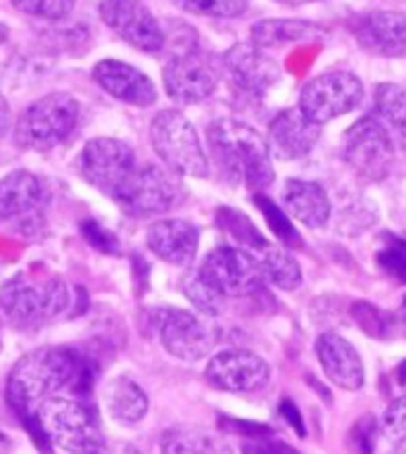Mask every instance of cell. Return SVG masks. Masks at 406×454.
Wrapping results in <instances>:
<instances>
[{
  "label": "cell",
  "mask_w": 406,
  "mask_h": 454,
  "mask_svg": "<svg viewBox=\"0 0 406 454\" xmlns=\"http://www.w3.org/2000/svg\"><path fill=\"white\" fill-rule=\"evenodd\" d=\"M12 127V110H10L8 98L0 93V138L8 134Z\"/></svg>",
  "instance_id": "41"
},
{
  "label": "cell",
  "mask_w": 406,
  "mask_h": 454,
  "mask_svg": "<svg viewBox=\"0 0 406 454\" xmlns=\"http://www.w3.org/2000/svg\"><path fill=\"white\" fill-rule=\"evenodd\" d=\"M356 41L366 51L383 58H404L406 55V15L390 10H373L352 20Z\"/></svg>",
  "instance_id": "17"
},
{
  "label": "cell",
  "mask_w": 406,
  "mask_h": 454,
  "mask_svg": "<svg viewBox=\"0 0 406 454\" xmlns=\"http://www.w3.org/2000/svg\"><path fill=\"white\" fill-rule=\"evenodd\" d=\"M112 200L133 216L164 215L183 200V184L167 167L136 164L124 186L112 195Z\"/></svg>",
  "instance_id": "7"
},
{
  "label": "cell",
  "mask_w": 406,
  "mask_h": 454,
  "mask_svg": "<svg viewBox=\"0 0 406 454\" xmlns=\"http://www.w3.org/2000/svg\"><path fill=\"white\" fill-rule=\"evenodd\" d=\"M152 331L160 335L164 350L185 362L207 357L216 343L215 328L185 309H155Z\"/></svg>",
  "instance_id": "11"
},
{
  "label": "cell",
  "mask_w": 406,
  "mask_h": 454,
  "mask_svg": "<svg viewBox=\"0 0 406 454\" xmlns=\"http://www.w3.org/2000/svg\"><path fill=\"white\" fill-rule=\"evenodd\" d=\"M38 417L48 442L66 454H105L107 450L100 419L82 397L55 395L45 400Z\"/></svg>",
  "instance_id": "4"
},
{
  "label": "cell",
  "mask_w": 406,
  "mask_h": 454,
  "mask_svg": "<svg viewBox=\"0 0 406 454\" xmlns=\"http://www.w3.org/2000/svg\"><path fill=\"white\" fill-rule=\"evenodd\" d=\"M83 229H86V231H93V239H90V243H96L93 247H100V250H107V253H114V250H117V247H114L117 246V240L112 239V236H107L98 223H83Z\"/></svg>",
  "instance_id": "39"
},
{
  "label": "cell",
  "mask_w": 406,
  "mask_h": 454,
  "mask_svg": "<svg viewBox=\"0 0 406 454\" xmlns=\"http://www.w3.org/2000/svg\"><path fill=\"white\" fill-rule=\"evenodd\" d=\"M93 383V366L69 348H41L15 364L8 379V403L22 417L36 445L48 452V438L41 426V407L55 395L86 400Z\"/></svg>",
  "instance_id": "1"
},
{
  "label": "cell",
  "mask_w": 406,
  "mask_h": 454,
  "mask_svg": "<svg viewBox=\"0 0 406 454\" xmlns=\"http://www.w3.org/2000/svg\"><path fill=\"white\" fill-rule=\"evenodd\" d=\"M15 10L29 17H41V20H65L74 10L76 0H10Z\"/></svg>",
  "instance_id": "34"
},
{
  "label": "cell",
  "mask_w": 406,
  "mask_h": 454,
  "mask_svg": "<svg viewBox=\"0 0 406 454\" xmlns=\"http://www.w3.org/2000/svg\"><path fill=\"white\" fill-rule=\"evenodd\" d=\"M316 357L325 376L342 390H359L363 386V362L359 352L338 333H324L316 340Z\"/></svg>",
  "instance_id": "21"
},
{
  "label": "cell",
  "mask_w": 406,
  "mask_h": 454,
  "mask_svg": "<svg viewBox=\"0 0 406 454\" xmlns=\"http://www.w3.org/2000/svg\"><path fill=\"white\" fill-rule=\"evenodd\" d=\"M219 445L207 433L195 428H171L162 435V454H219Z\"/></svg>",
  "instance_id": "28"
},
{
  "label": "cell",
  "mask_w": 406,
  "mask_h": 454,
  "mask_svg": "<svg viewBox=\"0 0 406 454\" xmlns=\"http://www.w3.org/2000/svg\"><path fill=\"white\" fill-rule=\"evenodd\" d=\"M250 34L252 43L264 51V48H281L285 43L324 36V29L302 20H262L252 24Z\"/></svg>",
  "instance_id": "25"
},
{
  "label": "cell",
  "mask_w": 406,
  "mask_h": 454,
  "mask_svg": "<svg viewBox=\"0 0 406 454\" xmlns=\"http://www.w3.org/2000/svg\"><path fill=\"white\" fill-rule=\"evenodd\" d=\"M363 83L352 72H325L314 76L300 93V112L318 127L347 114L362 103Z\"/></svg>",
  "instance_id": "8"
},
{
  "label": "cell",
  "mask_w": 406,
  "mask_h": 454,
  "mask_svg": "<svg viewBox=\"0 0 406 454\" xmlns=\"http://www.w3.org/2000/svg\"><path fill=\"white\" fill-rule=\"evenodd\" d=\"M198 269L199 274L205 276L223 298H229V295H233V298L252 295L264 283L257 257L238 246L216 247L202 260Z\"/></svg>",
  "instance_id": "12"
},
{
  "label": "cell",
  "mask_w": 406,
  "mask_h": 454,
  "mask_svg": "<svg viewBox=\"0 0 406 454\" xmlns=\"http://www.w3.org/2000/svg\"><path fill=\"white\" fill-rule=\"evenodd\" d=\"M136 155L131 145L117 138H90L76 160V169L90 186L103 191L105 195H114L124 181L136 169Z\"/></svg>",
  "instance_id": "9"
},
{
  "label": "cell",
  "mask_w": 406,
  "mask_h": 454,
  "mask_svg": "<svg viewBox=\"0 0 406 454\" xmlns=\"http://www.w3.org/2000/svg\"><path fill=\"white\" fill-rule=\"evenodd\" d=\"M5 41H8V27L0 24V43H5Z\"/></svg>",
  "instance_id": "46"
},
{
  "label": "cell",
  "mask_w": 406,
  "mask_h": 454,
  "mask_svg": "<svg viewBox=\"0 0 406 454\" xmlns=\"http://www.w3.org/2000/svg\"><path fill=\"white\" fill-rule=\"evenodd\" d=\"M283 205L290 216L297 222L309 226V229H321L331 219V198L324 188L314 181L290 179L283 188Z\"/></svg>",
  "instance_id": "23"
},
{
  "label": "cell",
  "mask_w": 406,
  "mask_h": 454,
  "mask_svg": "<svg viewBox=\"0 0 406 454\" xmlns=\"http://www.w3.org/2000/svg\"><path fill=\"white\" fill-rule=\"evenodd\" d=\"M82 120V105L69 93L38 98L20 114L15 141L27 150H52L74 134Z\"/></svg>",
  "instance_id": "5"
},
{
  "label": "cell",
  "mask_w": 406,
  "mask_h": 454,
  "mask_svg": "<svg viewBox=\"0 0 406 454\" xmlns=\"http://www.w3.org/2000/svg\"><path fill=\"white\" fill-rule=\"evenodd\" d=\"M209 148L222 172L250 191H264L274 184V162L269 143L259 131L238 120H216L207 131Z\"/></svg>",
  "instance_id": "2"
},
{
  "label": "cell",
  "mask_w": 406,
  "mask_h": 454,
  "mask_svg": "<svg viewBox=\"0 0 406 454\" xmlns=\"http://www.w3.org/2000/svg\"><path fill=\"white\" fill-rule=\"evenodd\" d=\"M199 246L198 226L183 219H164L148 229V247L167 264L185 267L195 260Z\"/></svg>",
  "instance_id": "20"
},
{
  "label": "cell",
  "mask_w": 406,
  "mask_h": 454,
  "mask_svg": "<svg viewBox=\"0 0 406 454\" xmlns=\"http://www.w3.org/2000/svg\"><path fill=\"white\" fill-rule=\"evenodd\" d=\"M105 407L117 424L136 426L148 414V395L129 376H117L105 386Z\"/></svg>",
  "instance_id": "24"
},
{
  "label": "cell",
  "mask_w": 406,
  "mask_h": 454,
  "mask_svg": "<svg viewBox=\"0 0 406 454\" xmlns=\"http://www.w3.org/2000/svg\"><path fill=\"white\" fill-rule=\"evenodd\" d=\"M10 450H12V442L5 433H0V454H10Z\"/></svg>",
  "instance_id": "43"
},
{
  "label": "cell",
  "mask_w": 406,
  "mask_h": 454,
  "mask_svg": "<svg viewBox=\"0 0 406 454\" xmlns=\"http://www.w3.org/2000/svg\"><path fill=\"white\" fill-rule=\"evenodd\" d=\"M281 414L285 417V421H288V424L293 426L297 433H300V438H304V435H307V431H304V424H302V417H300V410H297L295 404L290 403V400H283L281 403Z\"/></svg>",
  "instance_id": "40"
},
{
  "label": "cell",
  "mask_w": 406,
  "mask_h": 454,
  "mask_svg": "<svg viewBox=\"0 0 406 454\" xmlns=\"http://www.w3.org/2000/svg\"><path fill=\"white\" fill-rule=\"evenodd\" d=\"M100 17L136 51L160 52L164 48L162 27L141 0H100Z\"/></svg>",
  "instance_id": "14"
},
{
  "label": "cell",
  "mask_w": 406,
  "mask_h": 454,
  "mask_svg": "<svg viewBox=\"0 0 406 454\" xmlns=\"http://www.w3.org/2000/svg\"><path fill=\"white\" fill-rule=\"evenodd\" d=\"M342 157L362 179L383 181L392 167V141L376 117H363L342 138Z\"/></svg>",
  "instance_id": "10"
},
{
  "label": "cell",
  "mask_w": 406,
  "mask_h": 454,
  "mask_svg": "<svg viewBox=\"0 0 406 454\" xmlns=\"http://www.w3.org/2000/svg\"><path fill=\"white\" fill-rule=\"evenodd\" d=\"M378 267L394 281L406 286V240L394 233H383L376 250Z\"/></svg>",
  "instance_id": "32"
},
{
  "label": "cell",
  "mask_w": 406,
  "mask_h": 454,
  "mask_svg": "<svg viewBox=\"0 0 406 454\" xmlns=\"http://www.w3.org/2000/svg\"><path fill=\"white\" fill-rule=\"evenodd\" d=\"M209 386L226 393H254L269 383L271 369L254 352L223 350L209 359L205 369Z\"/></svg>",
  "instance_id": "15"
},
{
  "label": "cell",
  "mask_w": 406,
  "mask_h": 454,
  "mask_svg": "<svg viewBox=\"0 0 406 454\" xmlns=\"http://www.w3.org/2000/svg\"><path fill=\"white\" fill-rule=\"evenodd\" d=\"M219 223H222L223 231H229L230 236L236 239L238 247H243L247 253L259 254L264 247L271 246V243L254 229V223H252L245 215H240V212H233V209L223 207L222 212H219Z\"/></svg>",
  "instance_id": "31"
},
{
  "label": "cell",
  "mask_w": 406,
  "mask_h": 454,
  "mask_svg": "<svg viewBox=\"0 0 406 454\" xmlns=\"http://www.w3.org/2000/svg\"><path fill=\"white\" fill-rule=\"evenodd\" d=\"M274 3H281V5L295 8V5H307V3H316V0H274Z\"/></svg>",
  "instance_id": "44"
},
{
  "label": "cell",
  "mask_w": 406,
  "mask_h": 454,
  "mask_svg": "<svg viewBox=\"0 0 406 454\" xmlns=\"http://www.w3.org/2000/svg\"><path fill=\"white\" fill-rule=\"evenodd\" d=\"M223 67L230 82L250 96H264L278 79L281 67L254 43H238L223 55Z\"/></svg>",
  "instance_id": "16"
},
{
  "label": "cell",
  "mask_w": 406,
  "mask_h": 454,
  "mask_svg": "<svg viewBox=\"0 0 406 454\" xmlns=\"http://www.w3.org/2000/svg\"><path fill=\"white\" fill-rule=\"evenodd\" d=\"M72 305L66 283L48 271H24L0 288V314L17 328H34L38 324L65 314Z\"/></svg>",
  "instance_id": "3"
},
{
  "label": "cell",
  "mask_w": 406,
  "mask_h": 454,
  "mask_svg": "<svg viewBox=\"0 0 406 454\" xmlns=\"http://www.w3.org/2000/svg\"><path fill=\"white\" fill-rule=\"evenodd\" d=\"M254 257H257L264 281L274 283L276 288H281V291H295V288H300L302 269H300L297 260L288 250L269 246L259 254H254Z\"/></svg>",
  "instance_id": "26"
},
{
  "label": "cell",
  "mask_w": 406,
  "mask_h": 454,
  "mask_svg": "<svg viewBox=\"0 0 406 454\" xmlns=\"http://www.w3.org/2000/svg\"><path fill=\"white\" fill-rule=\"evenodd\" d=\"M252 200H254V205L259 207V212L264 215L266 223H269V229L276 233V239L281 240L283 246L295 247V250L304 247L302 236H300V231L295 229L293 219L285 215V209H281L274 200H271V198H266V195H262V193H254V198H252Z\"/></svg>",
  "instance_id": "30"
},
{
  "label": "cell",
  "mask_w": 406,
  "mask_h": 454,
  "mask_svg": "<svg viewBox=\"0 0 406 454\" xmlns=\"http://www.w3.org/2000/svg\"><path fill=\"white\" fill-rule=\"evenodd\" d=\"M376 431H378V426L373 417L362 419V421L355 426V431H352V445L356 447V452L359 454L373 452V445H376Z\"/></svg>",
  "instance_id": "37"
},
{
  "label": "cell",
  "mask_w": 406,
  "mask_h": 454,
  "mask_svg": "<svg viewBox=\"0 0 406 454\" xmlns=\"http://www.w3.org/2000/svg\"><path fill=\"white\" fill-rule=\"evenodd\" d=\"M352 314L359 321V326L373 338H387L392 333V321L387 314H383L378 307L369 305V302H356Z\"/></svg>",
  "instance_id": "35"
},
{
  "label": "cell",
  "mask_w": 406,
  "mask_h": 454,
  "mask_svg": "<svg viewBox=\"0 0 406 454\" xmlns=\"http://www.w3.org/2000/svg\"><path fill=\"white\" fill-rule=\"evenodd\" d=\"M243 454H302V452H297L295 447L285 445L283 440H276L271 438V435H266V438H257V440H252V442H245Z\"/></svg>",
  "instance_id": "38"
},
{
  "label": "cell",
  "mask_w": 406,
  "mask_h": 454,
  "mask_svg": "<svg viewBox=\"0 0 406 454\" xmlns=\"http://www.w3.org/2000/svg\"><path fill=\"white\" fill-rule=\"evenodd\" d=\"M164 89L181 105L202 103L205 98L215 93L219 74L215 65L209 62L205 52L198 51V45H188L185 51L176 52L162 72Z\"/></svg>",
  "instance_id": "13"
},
{
  "label": "cell",
  "mask_w": 406,
  "mask_h": 454,
  "mask_svg": "<svg viewBox=\"0 0 406 454\" xmlns=\"http://www.w3.org/2000/svg\"><path fill=\"white\" fill-rule=\"evenodd\" d=\"M399 319L404 321V326H406V298L402 300V309H399Z\"/></svg>",
  "instance_id": "47"
},
{
  "label": "cell",
  "mask_w": 406,
  "mask_h": 454,
  "mask_svg": "<svg viewBox=\"0 0 406 454\" xmlns=\"http://www.w3.org/2000/svg\"><path fill=\"white\" fill-rule=\"evenodd\" d=\"M397 380H399V386H404L406 387V359L399 364L397 369Z\"/></svg>",
  "instance_id": "45"
},
{
  "label": "cell",
  "mask_w": 406,
  "mask_h": 454,
  "mask_svg": "<svg viewBox=\"0 0 406 454\" xmlns=\"http://www.w3.org/2000/svg\"><path fill=\"white\" fill-rule=\"evenodd\" d=\"M383 431L392 442H404L406 440V395L387 404L383 417Z\"/></svg>",
  "instance_id": "36"
},
{
  "label": "cell",
  "mask_w": 406,
  "mask_h": 454,
  "mask_svg": "<svg viewBox=\"0 0 406 454\" xmlns=\"http://www.w3.org/2000/svg\"><path fill=\"white\" fill-rule=\"evenodd\" d=\"M105 454H141L138 450L133 445H129V442H114V445H110L107 442V450H105Z\"/></svg>",
  "instance_id": "42"
},
{
  "label": "cell",
  "mask_w": 406,
  "mask_h": 454,
  "mask_svg": "<svg viewBox=\"0 0 406 454\" xmlns=\"http://www.w3.org/2000/svg\"><path fill=\"white\" fill-rule=\"evenodd\" d=\"M93 79L112 98L133 107H150L157 100L155 83L141 69L119 60H100L93 67Z\"/></svg>",
  "instance_id": "19"
},
{
  "label": "cell",
  "mask_w": 406,
  "mask_h": 454,
  "mask_svg": "<svg viewBox=\"0 0 406 454\" xmlns=\"http://www.w3.org/2000/svg\"><path fill=\"white\" fill-rule=\"evenodd\" d=\"M376 112L406 138V86L380 83L376 89Z\"/></svg>",
  "instance_id": "29"
},
{
  "label": "cell",
  "mask_w": 406,
  "mask_h": 454,
  "mask_svg": "<svg viewBox=\"0 0 406 454\" xmlns=\"http://www.w3.org/2000/svg\"><path fill=\"white\" fill-rule=\"evenodd\" d=\"M183 12L199 17H219V20H233L247 10V0H171Z\"/></svg>",
  "instance_id": "33"
},
{
  "label": "cell",
  "mask_w": 406,
  "mask_h": 454,
  "mask_svg": "<svg viewBox=\"0 0 406 454\" xmlns=\"http://www.w3.org/2000/svg\"><path fill=\"white\" fill-rule=\"evenodd\" d=\"M318 136H321V127L307 120L297 107V110H283L276 114L269 124L266 143H269L271 157L293 162V160H302L309 155Z\"/></svg>",
  "instance_id": "18"
},
{
  "label": "cell",
  "mask_w": 406,
  "mask_h": 454,
  "mask_svg": "<svg viewBox=\"0 0 406 454\" xmlns=\"http://www.w3.org/2000/svg\"><path fill=\"white\" fill-rule=\"evenodd\" d=\"M43 202L45 188L36 174L24 172V169L8 174L5 179H0V226L12 219L27 222L31 216H36Z\"/></svg>",
  "instance_id": "22"
},
{
  "label": "cell",
  "mask_w": 406,
  "mask_h": 454,
  "mask_svg": "<svg viewBox=\"0 0 406 454\" xmlns=\"http://www.w3.org/2000/svg\"><path fill=\"white\" fill-rule=\"evenodd\" d=\"M150 141L164 167L174 174L198 176V179H205L209 174L207 153L199 143L195 127L181 112H160L150 124Z\"/></svg>",
  "instance_id": "6"
},
{
  "label": "cell",
  "mask_w": 406,
  "mask_h": 454,
  "mask_svg": "<svg viewBox=\"0 0 406 454\" xmlns=\"http://www.w3.org/2000/svg\"><path fill=\"white\" fill-rule=\"evenodd\" d=\"M181 288H183L185 298L191 300L195 309H199L202 314L215 317V314H219L223 309V295L216 291L205 276L199 274V269H191L181 278Z\"/></svg>",
  "instance_id": "27"
}]
</instances>
